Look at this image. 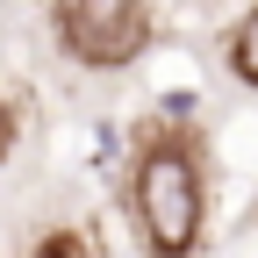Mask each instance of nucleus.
I'll use <instances>...</instances> for the list:
<instances>
[{
    "label": "nucleus",
    "mask_w": 258,
    "mask_h": 258,
    "mask_svg": "<svg viewBox=\"0 0 258 258\" xmlns=\"http://www.w3.org/2000/svg\"><path fill=\"white\" fill-rule=\"evenodd\" d=\"M129 215L151 258H201L208 237V172L186 129H158L129 165Z\"/></svg>",
    "instance_id": "nucleus-1"
},
{
    "label": "nucleus",
    "mask_w": 258,
    "mask_h": 258,
    "mask_svg": "<svg viewBox=\"0 0 258 258\" xmlns=\"http://www.w3.org/2000/svg\"><path fill=\"white\" fill-rule=\"evenodd\" d=\"M50 36L79 72H129L151 50V0H50Z\"/></svg>",
    "instance_id": "nucleus-2"
},
{
    "label": "nucleus",
    "mask_w": 258,
    "mask_h": 258,
    "mask_svg": "<svg viewBox=\"0 0 258 258\" xmlns=\"http://www.w3.org/2000/svg\"><path fill=\"white\" fill-rule=\"evenodd\" d=\"M222 57H230V79L258 93V0H251L244 15H237V29H230V43H222Z\"/></svg>",
    "instance_id": "nucleus-3"
},
{
    "label": "nucleus",
    "mask_w": 258,
    "mask_h": 258,
    "mask_svg": "<svg viewBox=\"0 0 258 258\" xmlns=\"http://www.w3.org/2000/svg\"><path fill=\"white\" fill-rule=\"evenodd\" d=\"M29 258H101V251H93V237H86V230H43Z\"/></svg>",
    "instance_id": "nucleus-4"
},
{
    "label": "nucleus",
    "mask_w": 258,
    "mask_h": 258,
    "mask_svg": "<svg viewBox=\"0 0 258 258\" xmlns=\"http://www.w3.org/2000/svg\"><path fill=\"white\" fill-rule=\"evenodd\" d=\"M15 144H22V115H15V101L0 93V165L15 158Z\"/></svg>",
    "instance_id": "nucleus-5"
}]
</instances>
